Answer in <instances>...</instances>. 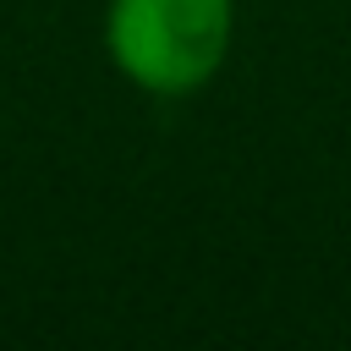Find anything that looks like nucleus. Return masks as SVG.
Here are the masks:
<instances>
[{
    "instance_id": "obj_1",
    "label": "nucleus",
    "mask_w": 351,
    "mask_h": 351,
    "mask_svg": "<svg viewBox=\"0 0 351 351\" xmlns=\"http://www.w3.org/2000/svg\"><path fill=\"white\" fill-rule=\"evenodd\" d=\"M230 38L236 0H110L104 11L110 66L154 99L197 93L225 66Z\"/></svg>"
}]
</instances>
